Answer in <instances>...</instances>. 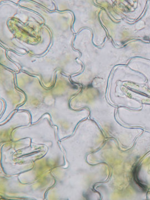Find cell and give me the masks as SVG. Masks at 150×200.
<instances>
[{
	"mask_svg": "<svg viewBox=\"0 0 150 200\" xmlns=\"http://www.w3.org/2000/svg\"><path fill=\"white\" fill-rule=\"evenodd\" d=\"M138 172V169H137V166L136 167L134 170V180L136 182V184H137L141 188H142V189L143 190H145V187L142 185V184H141V183L140 182V181L139 180V179L137 178V173Z\"/></svg>",
	"mask_w": 150,
	"mask_h": 200,
	"instance_id": "1",
	"label": "cell"
}]
</instances>
